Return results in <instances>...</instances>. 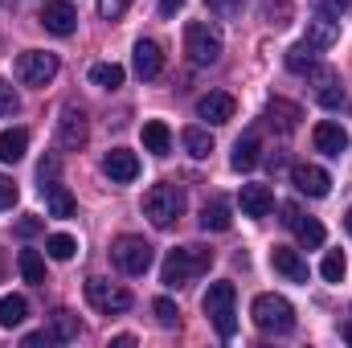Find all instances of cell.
I'll return each mask as SVG.
<instances>
[{"instance_id":"6da1fadb","label":"cell","mask_w":352,"mask_h":348,"mask_svg":"<svg viewBox=\"0 0 352 348\" xmlns=\"http://www.w3.org/2000/svg\"><path fill=\"white\" fill-rule=\"evenodd\" d=\"M209 262H213V250H205V246H176V250H168V259L160 266V283L164 287H184L201 270H209Z\"/></svg>"},{"instance_id":"7a4b0ae2","label":"cell","mask_w":352,"mask_h":348,"mask_svg":"<svg viewBox=\"0 0 352 348\" xmlns=\"http://www.w3.org/2000/svg\"><path fill=\"white\" fill-rule=\"evenodd\" d=\"M234 303H238V291H234V283H209V291H205V299H201V307H205V316H209V324L217 328V336L221 340H230L234 332H238V312H234Z\"/></svg>"},{"instance_id":"3957f363","label":"cell","mask_w":352,"mask_h":348,"mask_svg":"<svg viewBox=\"0 0 352 348\" xmlns=\"http://www.w3.org/2000/svg\"><path fill=\"white\" fill-rule=\"evenodd\" d=\"M184 213V193L176 188V184H152L148 188V197H144V217L156 226V230H168L176 217Z\"/></svg>"},{"instance_id":"277c9868","label":"cell","mask_w":352,"mask_h":348,"mask_svg":"<svg viewBox=\"0 0 352 348\" xmlns=\"http://www.w3.org/2000/svg\"><path fill=\"white\" fill-rule=\"evenodd\" d=\"M184 54H188L192 66H213L221 58V33L209 21H192L184 29Z\"/></svg>"},{"instance_id":"5b68a950","label":"cell","mask_w":352,"mask_h":348,"mask_svg":"<svg viewBox=\"0 0 352 348\" xmlns=\"http://www.w3.org/2000/svg\"><path fill=\"white\" fill-rule=\"evenodd\" d=\"M250 316H254V324L263 332H274V336H287L295 328V307L283 295H258L254 307H250Z\"/></svg>"},{"instance_id":"8992f818","label":"cell","mask_w":352,"mask_h":348,"mask_svg":"<svg viewBox=\"0 0 352 348\" xmlns=\"http://www.w3.org/2000/svg\"><path fill=\"white\" fill-rule=\"evenodd\" d=\"M87 303L102 316H123L131 307V291L115 287L111 279H87Z\"/></svg>"},{"instance_id":"52a82bcc","label":"cell","mask_w":352,"mask_h":348,"mask_svg":"<svg viewBox=\"0 0 352 348\" xmlns=\"http://www.w3.org/2000/svg\"><path fill=\"white\" fill-rule=\"evenodd\" d=\"M111 259H115V266H119L123 274H144V270L152 266V246H148L144 238H135V234H123V238H115Z\"/></svg>"},{"instance_id":"ba28073f","label":"cell","mask_w":352,"mask_h":348,"mask_svg":"<svg viewBox=\"0 0 352 348\" xmlns=\"http://www.w3.org/2000/svg\"><path fill=\"white\" fill-rule=\"evenodd\" d=\"M16 78L25 87H50L58 78V58L45 54V50H29V54L16 58Z\"/></svg>"},{"instance_id":"9c48e42d","label":"cell","mask_w":352,"mask_h":348,"mask_svg":"<svg viewBox=\"0 0 352 348\" xmlns=\"http://www.w3.org/2000/svg\"><path fill=\"white\" fill-rule=\"evenodd\" d=\"M41 25H45L54 37H70V33L78 29V12H74L70 0H45V8H41Z\"/></svg>"},{"instance_id":"30bf717a","label":"cell","mask_w":352,"mask_h":348,"mask_svg":"<svg viewBox=\"0 0 352 348\" xmlns=\"http://www.w3.org/2000/svg\"><path fill=\"white\" fill-rule=\"evenodd\" d=\"M58 144L66 152H78L87 144V115L78 107H62V115H58Z\"/></svg>"},{"instance_id":"8fae6325","label":"cell","mask_w":352,"mask_h":348,"mask_svg":"<svg viewBox=\"0 0 352 348\" xmlns=\"http://www.w3.org/2000/svg\"><path fill=\"white\" fill-rule=\"evenodd\" d=\"M311 50H332L336 41H340V17H332V12H316L311 21H307V37H303Z\"/></svg>"},{"instance_id":"7c38bea8","label":"cell","mask_w":352,"mask_h":348,"mask_svg":"<svg viewBox=\"0 0 352 348\" xmlns=\"http://www.w3.org/2000/svg\"><path fill=\"white\" fill-rule=\"evenodd\" d=\"M283 221L299 234V242H303L307 250L324 246V238H328V234H324V226H320L316 217H303V213H299V205H283Z\"/></svg>"},{"instance_id":"4fadbf2b","label":"cell","mask_w":352,"mask_h":348,"mask_svg":"<svg viewBox=\"0 0 352 348\" xmlns=\"http://www.w3.org/2000/svg\"><path fill=\"white\" fill-rule=\"evenodd\" d=\"M291 180H295V188L307 193V197H328V188H332V176L324 173L320 164H295V168H291Z\"/></svg>"},{"instance_id":"5bb4252c","label":"cell","mask_w":352,"mask_h":348,"mask_svg":"<svg viewBox=\"0 0 352 348\" xmlns=\"http://www.w3.org/2000/svg\"><path fill=\"white\" fill-rule=\"evenodd\" d=\"M234 107H238V102H234L226 90H209V94L197 102V115L217 127V123H230V119H234Z\"/></svg>"},{"instance_id":"9a60e30c","label":"cell","mask_w":352,"mask_h":348,"mask_svg":"<svg viewBox=\"0 0 352 348\" xmlns=\"http://www.w3.org/2000/svg\"><path fill=\"white\" fill-rule=\"evenodd\" d=\"M311 144H316V152H324V156H340V152L349 148V131H344L340 123L324 119V123H316V131H311Z\"/></svg>"},{"instance_id":"2e32d148","label":"cell","mask_w":352,"mask_h":348,"mask_svg":"<svg viewBox=\"0 0 352 348\" xmlns=\"http://www.w3.org/2000/svg\"><path fill=\"white\" fill-rule=\"evenodd\" d=\"M102 173L111 176V180H119V184H127V180L140 176V156L127 152V148H115V152L102 156Z\"/></svg>"},{"instance_id":"e0dca14e","label":"cell","mask_w":352,"mask_h":348,"mask_svg":"<svg viewBox=\"0 0 352 348\" xmlns=\"http://www.w3.org/2000/svg\"><path fill=\"white\" fill-rule=\"evenodd\" d=\"M131 62H135V74H140L144 83L160 78V70H164V54H160V45H156V41H135Z\"/></svg>"},{"instance_id":"ac0fdd59","label":"cell","mask_w":352,"mask_h":348,"mask_svg":"<svg viewBox=\"0 0 352 348\" xmlns=\"http://www.w3.org/2000/svg\"><path fill=\"white\" fill-rule=\"evenodd\" d=\"M238 205H242V217H266L270 209H274V193L266 188V184H242V197H238Z\"/></svg>"},{"instance_id":"d6986e66","label":"cell","mask_w":352,"mask_h":348,"mask_svg":"<svg viewBox=\"0 0 352 348\" xmlns=\"http://www.w3.org/2000/svg\"><path fill=\"white\" fill-rule=\"evenodd\" d=\"M258 160H263V135L250 127V131H246V135L234 144V156H230V164H234L238 173H250Z\"/></svg>"},{"instance_id":"ffe728a7","label":"cell","mask_w":352,"mask_h":348,"mask_svg":"<svg viewBox=\"0 0 352 348\" xmlns=\"http://www.w3.org/2000/svg\"><path fill=\"white\" fill-rule=\"evenodd\" d=\"M270 266H274L283 279H291V283H307V262L299 259V250L274 246V250H270Z\"/></svg>"},{"instance_id":"44dd1931","label":"cell","mask_w":352,"mask_h":348,"mask_svg":"<svg viewBox=\"0 0 352 348\" xmlns=\"http://www.w3.org/2000/svg\"><path fill=\"white\" fill-rule=\"evenodd\" d=\"M41 197H45L50 217H74V197H70L58 180H41Z\"/></svg>"},{"instance_id":"7402d4cb","label":"cell","mask_w":352,"mask_h":348,"mask_svg":"<svg viewBox=\"0 0 352 348\" xmlns=\"http://www.w3.org/2000/svg\"><path fill=\"white\" fill-rule=\"evenodd\" d=\"M25 152H29V131L25 127L0 131V164H16V160H25Z\"/></svg>"},{"instance_id":"603a6c76","label":"cell","mask_w":352,"mask_h":348,"mask_svg":"<svg viewBox=\"0 0 352 348\" xmlns=\"http://www.w3.org/2000/svg\"><path fill=\"white\" fill-rule=\"evenodd\" d=\"M266 115H270V127H278L283 135H287V131H295V127H299V119H303V111H299L295 102H287V98H270Z\"/></svg>"},{"instance_id":"cb8c5ba5","label":"cell","mask_w":352,"mask_h":348,"mask_svg":"<svg viewBox=\"0 0 352 348\" xmlns=\"http://www.w3.org/2000/svg\"><path fill=\"white\" fill-rule=\"evenodd\" d=\"M234 226V217H230V205L217 197V201H205V209H201V230H213V234H226Z\"/></svg>"},{"instance_id":"d4e9b609","label":"cell","mask_w":352,"mask_h":348,"mask_svg":"<svg viewBox=\"0 0 352 348\" xmlns=\"http://www.w3.org/2000/svg\"><path fill=\"white\" fill-rule=\"evenodd\" d=\"M144 148H148L152 156H164V152L173 148V131H168V123H160V119L144 123Z\"/></svg>"},{"instance_id":"484cf974","label":"cell","mask_w":352,"mask_h":348,"mask_svg":"<svg viewBox=\"0 0 352 348\" xmlns=\"http://www.w3.org/2000/svg\"><path fill=\"white\" fill-rule=\"evenodd\" d=\"M25 316H29L25 295H4L0 299V328H16V324H25Z\"/></svg>"},{"instance_id":"4316f807","label":"cell","mask_w":352,"mask_h":348,"mask_svg":"<svg viewBox=\"0 0 352 348\" xmlns=\"http://www.w3.org/2000/svg\"><path fill=\"white\" fill-rule=\"evenodd\" d=\"M16 270H21L25 283H37V287L45 283V259H41L37 250H21V254H16Z\"/></svg>"},{"instance_id":"83f0119b","label":"cell","mask_w":352,"mask_h":348,"mask_svg":"<svg viewBox=\"0 0 352 348\" xmlns=\"http://www.w3.org/2000/svg\"><path fill=\"white\" fill-rule=\"evenodd\" d=\"M287 70H291V74H311V70H316V50H311L307 41L291 45V50H287Z\"/></svg>"},{"instance_id":"f1b7e54d","label":"cell","mask_w":352,"mask_h":348,"mask_svg":"<svg viewBox=\"0 0 352 348\" xmlns=\"http://www.w3.org/2000/svg\"><path fill=\"white\" fill-rule=\"evenodd\" d=\"M90 83L102 90H119L123 87V66H115V62H98V66H90Z\"/></svg>"},{"instance_id":"f546056e","label":"cell","mask_w":352,"mask_h":348,"mask_svg":"<svg viewBox=\"0 0 352 348\" xmlns=\"http://www.w3.org/2000/svg\"><path fill=\"white\" fill-rule=\"evenodd\" d=\"M258 12H263L266 25H274V29H283V25H291V0H258Z\"/></svg>"},{"instance_id":"4dcf8cb0","label":"cell","mask_w":352,"mask_h":348,"mask_svg":"<svg viewBox=\"0 0 352 348\" xmlns=\"http://www.w3.org/2000/svg\"><path fill=\"white\" fill-rule=\"evenodd\" d=\"M184 148H188V156H197V160H205L209 152H213V135L205 131V127H184Z\"/></svg>"},{"instance_id":"1f68e13d","label":"cell","mask_w":352,"mask_h":348,"mask_svg":"<svg viewBox=\"0 0 352 348\" xmlns=\"http://www.w3.org/2000/svg\"><path fill=\"white\" fill-rule=\"evenodd\" d=\"M316 98H320V107L336 111V107H344V87H340L332 74H320V90H316Z\"/></svg>"},{"instance_id":"d6a6232c","label":"cell","mask_w":352,"mask_h":348,"mask_svg":"<svg viewBox=\"0 0 352 348\" xmlns=\"http://www.w3.org/2000/svg\"><path fill=\"white\" fill-rule=\"evenodd\" d=\"M45 250H50V259L66 262V259H74V254H78V242H74L70 234H50V238H45Z\"/></svg>"},{"instance_id":"836d02e7","label":"cell","mask_w":352,"mask_h":348,"mask_svg":"<svg viewBox=\"0 0 352 348\" xmlns=\"http://www.w3.org/2000/svg\"><path fill=\"white\" fill-rule=\"evenodd\" d=\"M320 274H324L328 283H340V279L349 274V262H344V254H340V250H328V254H324V262H320Z\"/></svg>"},{"instance_id":"e575fe53","label":"cell","mask_w":352,"mask_h":348,"mask_svg":"<svg viewBox=\"0 0 352 348\" xmlns=\"http://www.w3.org/2000/svg\"><path fill=\"white\" fill-rule=\"evenodd\" d=\"M78 316L70 312H54V340H78Z\"/></svg>"},{"instance_id":"d590c367","label":"cell","mask_w":352,"mask_h":348,"mask_svg":"<svg viewBox=\"0 0 352 348\" xmlns=\"http://www.w3.org/2000/svg\"><path fill=\"white\" fill-rule=\"evenodd\" d=\"M152 312H156L160 328H176V320H180V312H176L173 299H156V303H152Z\"/></svg>"},{"instance_id":"8d00e7d4","label":"cell","mask_w":352,"mask_h":348,"mask_svg":"<svg viewBox=\"0 0 352 348\" xmlns=\"http://www.w3.org/2000/svg\"><path fill=\"white\" fill-rule=\"evenodd\" d=\"M127 8H131V0H98V17L102 21H119Z\"/></svg>"},{"instance_id":"74e56055","label":"cell","mask_w":352,"mask_h":348,"mask_svg":"<svg viewBox=\"0 0 352 348\" xmlns=\"http://www.w3.org/2000/svg\"><path fill=\"white\" fill-rule=\"evenodd\" d=\"M205 4H209V8H213L217 17H238L246 0H205Z\"/></svg>"},{"instance_id":"f35d334b","label":"cell","mask_w":352,"mask_h":348,"mask_svg":"<svg viewBox=\"0 0 352 348\" xmlns=\"http://www.w3.org/2000/svg\"><path fill=\"white\" fill-rule=\"evenodd\" d=\"M21 107V98H16V90L8 87V83H0V115H12Z\"/></svg>"},{"instance_id":"ab89813d","label":"cell","mask_w":352,"mask_h":348,"mask_svg":"<svg viewBox=\"0 0 352 348\" xmlns=\"http://www.w3.org/2000/svg\"><path fill=\"white\" fill-rule=\"evenodd\" d=\"M12 201H16V184L12 176H0V209H12Z\"/></svg>"},{"instance_id":"60d3db41","label":"cell","mask_w":352,"mask_h":348,"mask_svg":"<svg viewBox=\"0 0 352 348\" xmlns=\"http://www.w3.org/2000/svg\"><path fill=\"white\" fill-rule=\"evenodd\" d=\"M16 234H21V238H33V234H41V221H37V217H21V221H16Z\"/></svg>"},{"instance_id":"b9f144b4","label":"cell","mask_w":352,"mask_h":348,"mask_svg":"<svg viewBox=\"0 0 352 348\" xmlns=\"http://www.w3.org/2000/svg\"><path fill=\"white\" fill-rule=\"evenodd\" d=\"M37 176H41V180H58V160H54V156H45V160H41V168H37Z\"/></svg>"},{"instance_id":"7bdbcfd3","label":"cell","mask_w":352,"mask_h":348,"mask_svg":"<svg viewBox=\"0 0 352 348\" xmlns=\"http://www.w3.org/2000/svg\"><path fill=\"white\" fill-rule=\"evenodd\" d=\"M320 8H324V12H332V17H340V12H349V8H352V0H324Z\"/></svg>"},{"instance_id":"ee69618b","label":"cell","mask_w":352,"mask_h":348,"mask_svg":"<svg viewBox=\"0 0 352 348\" xmlns=\"http://www.w3.org/2000/svg\"><path fill=\"white\" fill-rule=\"evenodd\" d=\"M54 340V332H29L25 336V348H41V345H50Z\"/></svg>"},{"instance_id":"f6af8a7d","label":"cell","mask_w":352,"mask_h":348,"mask_svg":"<svg viewBox=\"0 0 352 348\" xmlns=\"http://www.w3.org/2000/svg\"><path fill=\"white\" fill-rule=\"evenodd\" d=\"M160 4V17H176V8L184 4V0H156Z\"/></svg>"},{"instance_id":"bcb514c9","label":"cell","mask_w":352,"mask_h":348,"mask_svg":"<svg viewBox=\"0 0 352 348\" xmlns=\"http://www.w3.org/2000/svg\"><path fill=\"white\" fill-rule=\"evenodd\" d=\"M111 345H115V348H131V345H135V336H115Z\"/></svg>"},{"instance_id":"7dc6e473","label":"cell","mask_w":352,"mask_h":348,"mask_svg":"<svg viewBox=\"0 0 352 348\" xmlns=\"http://www.w3.org/2000/svg\"><path fill=\"white\" fill-rule=\"evenodd\" d=\"M344 226H349V234H352V209H349V217H344Z\"/></svg>"},{"instance_id":"c3c4849f","label":"cell","mask_w":352,"mask_h":348,"mask_svg":"<svg viewBox=\"0 0 352 348\" xmlns=\"http://www.w3.org/2000/svg\"><path fill=\"white\" fill-rule=\"evenodd\" d=\"M344 340H349V345H352V328H349V332H344Z\"/></svg>"},{"instance_id":"681fc988","label":"cell","mask_w":352,"mask_h":348,"mask_svg":"<svg viewBox=\"0 0 352 348\" xmlns=\"http://www.w3.org/2000/svg\"><path fill=\"white\" fill-rule=\"evenodd\" d=\"M0 4H4V0H0Z\"/></svg>"}]
</instances>
